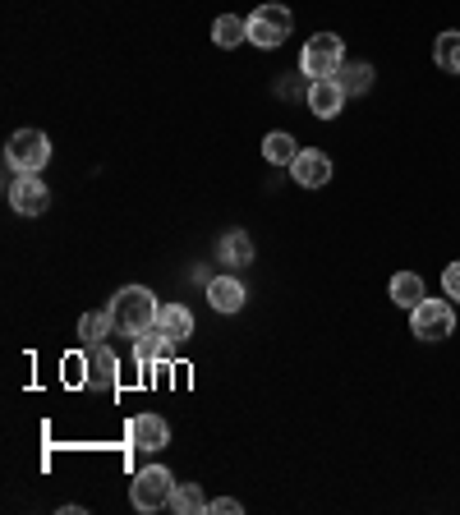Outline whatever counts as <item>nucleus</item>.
Returning a JSON list of instances; mask_svg holds the SVG:
<instances>
[{
  "instance_id": "obj_14",
  "label": "nucleus",
  "mask_w": 460,
  "mask_h": 515,
  "mask_svg": "<svg viewBox=\"0 0 460 515\" xmlns=\"http://www.w3.org/2000/svg\"><path fill=\"white\" fill-rule=\"evenodd\" d=\"M115 355L106 350V345H92L88 350V382L92 387H102V391H115Z\"/></svg>"
},
{
  "instance_id": "obj_15",
  "label": "nucleus",
  "mask_w": 460,
  "mask_h": 515,
  "mask_svg": "<svg viewBox=\"0 0 460 515\" xmlns=\"http://www.w3.org/2000/svg\"><path fill=\"white\" fill-rule=\"evenodd\" d=\"M387 295H391V304H396V309H414L419 299H428L424 295V281H419L414 272H396V276H391Z\"/></svg>"
},
{
  "instance_id": "obj_9",
  "label": "nucleus",
  "mask_w": 460,
  "mask_h": 515,
  "mask_svg": "<svg viewBox=\"0 0 460 515\" xmlns=\"http://www.w3.org/2000/svg\"><path fill=\"white\" fill-rule=\"evenodd\" d=\"M345 106V92L336 79H309V111L318 115V120H336Z\"/></svg>"
},
{
  "instance_id": "obj_13",
  "label": "nucleus",
  "mask_w": 460,
  "mask_h": 515,
  "mask_svg": "<svg viewBox=\"0 0 460 515\" xmlns=\"http://www.w3.org/2000/svg\"><path fill=\"white\" fill-rule=\"evenodd\" d=\"M175 350V341L161 327H148L143 336H134V359L138 364H157V359H166Z\"/></svg>"
},
{
  "instance_id": "obj_5",
  "label": "nucleus",
  "mask_w": 460,
  "mask_h": 515,
  "mask_svg": "<svg viewBox=\"0 0 460 515\" xmlns=\"http://www.w3.org/2000/svg\"><path fill=\"white\" fill-rule=\"evenodd\" d=\"M290 28H295V19H290L286 5H258V10L249 14V42L263 46V51H272V46L286 42Z\"/></svg>"
},
{
  "instance_id": "obj_22",
  "label": "nucleus",
  "mask_w": 460,
  "mask_h": 515,
  "mask_svg": "<svg viewBox=\"0 0 460 515\" xmlns=\"http://www.w3.org/2000/svg\"><path fill=\"white\" fill-rule=\"evenodd\" d=\"M221 258H226L230 267H244L253 258V244H249V235H240V230H230L226 240H221Z\"/></svg>"
},
{
  "instance_id": "obj_21",
  "label": "nucleus",
  "mask_w": 460,
  "mask_h": 515,
  "mask_svg": "<svg viewBox=\"0 0 460 515\" xmlns=\"http://www.w3.org/2000/svg\"><path fill=\"white\" fill-rule=\"evenodd\" d=\"M111 327H115V313H111V309H102V313H83V322H79V336H83V341H88V345H97L106 332H111Z\"/></svg>"
},
{
  "instance_id": "obj_7",
  "label": "nucleus",
  "mask_w": 460,
  "mask_h": 515,
  "mask_svg": "<svg viewBox=\"0 0 460 515\" xmlns=\"http://www.w3.org/2000/svg\"><path fill=\"white\" fill-rule=\"evenodd\" d=\"M10 207L19 217H42L51 207V189H46L37 175H14L10 180Z\"/></svg>"
},
{
  "instance_id": "obj_11",
  "label": "nucleus",
  "mask_w": 460,
  "mask_h": 515,
  "mask_svg": "<svg viewBox=\"0 0 460 515\" xmlns=\"http://www.w3.org/2000/svg\"><path fill=\"white\" fill-rule=\"evenodd\" d=\"M207 304L217 313H240L244 304H249V290H244L235 276H217V281L207 286Z\"/></svg>"
},
{
  "instance_id": "obj_19",
  "label": "nucleus",
  "mask_w": 460,
  "mask_h": 515,
  "mask_svg": "<svg viewBox=\"0 0 460 515\" xmlns=\"http://www.w3.org/2000/svg\"><path fill=\"white\" fill-rule=\"evenodd\" d=\"M433 60H437V69L460 74V33H456V28H447V33L433 42Z\"/></svg>"
},
{
  "instance_id": "obj_2",
  "label": "nucleus",
  "mask_w": 460,
  "mask_h": 515,
  "mask_svg": "<svg viewBox=\"0 0 460 515\" xmlns=\"http://www.w3.org/2000/svg\"><path fill=\"white\" fill-rule=\"evenodd\" d=\"M5 161H10L14 175H37L51 161V138L42 129H14L10 143H5Z\"/></svg>"
},
{
  "instance_id": "obj_10",
  "label": "nucleus",
  "mask_w": 460,
  "mask_h": 515,
  "mask_svg": "<svg viewBox=\"0 0 460 515\" xmlns=\"http://www.w3.org/2000/svg\"><path fill=\"white\" fill-rule=\"evenodd\" d=\"M129 437H134L138 451H161L166 442H171V428H166L161 414H138L134 424H129Z\"/></svg>"
},
{
  "instance_id": "obj_23",
  "label": "nucleus",
  "mask_w": 460,
  "mask_h": 515,
  "mask_svg": "<svg viewBox=\"0 0 460 515\" xmlns=\"http://www.w3.org/2000/svg\"><path fill=\"white\" fill-rule=\"evenodd\" d=\"M442 290H447V295L460 304V263H447V267H442Z\"/></svg>"
},
{
  "instance_id": "obj_4",
  "label": "nucleus",
  "mask_w": 460,
  "mask_h": 515,
  "mask_svg": "<svg viewBox=\"0 0 460 515\" xmlns=\"http://www.w3.org/2000/svg\"><path fill=\"white\" fill-rule=\"evenodd\" d=\"M341 65H345V42L336 33L309 37V46L299 51V69H304L309 79H332Z\"/></svg>"
},
{
  "instance_id": "obj_3",
  "label": "nucleus",
  "mask_w": 460,
  "mask_h": 515,
  "mask_svg": "<svg viewBox=\"0 0 460 515\" xmlns=\"http://www.w3.org/2000/svg\"><path fill=\"white\" fill-rule=\"evenodd\" d=\"M410 332L419 341H447L456 332V309H451L447 299H419L410 309Z\"/></svg>"
},
{
  "instance_id": "obj_6",
  "label": "nucleus",
  "mask_w": 460,
  "mask_h": 515,
  "mask_svg": "<svg viewBox=\"0 0 460 515\" xmlns=\"http://www.w3.org/2000/svg\"><path fill=\"white\" fill-rule=\"evenodd\" d=\"M171 493H175L171 470L152 465V470H138L134 488H129V502H134L138 511H161V506H171Z\"/></svg>"
},
{
  "instance_id": "obj_16",
  "label": "nucleus",
  "mask_w": 460,
  "mask_h": 515,
  "mask_svg": "<svg viewBox=\"0 0 460 515\" xmlns=\"http://www.w3.org/2000/svg\"><path fill=\"white\" fill-rule=\"evenodd\" d=\"M332 79L341 83L345 97H350V92H368V88H373V65H364V60H345Z\"/></svg>"
},
{
  "instance_id": "obj_20",
  "label": "nucleus",
  "mask_w": 460,
  "mask_h": 515,
  "mask_svg": "<svg viewBox=\"0 0 460 515\" xmlns=\"http://www.w3.org/2000/svg\"><path fill=\"white\" fill-rule=\"evenodd\" d=\"M263 157L272 161V166H290V161L299 157L295 138H290V134H267V138H263Z\"/></svg>"
},
{
  "instance_id": "obj_17",
  "label": "nucleus",
  "mask_w": 460,
  "mask_h": 515,
  "mask_svg": "<svg viewBox=\"0 0 460 515\" xmlns=\"http://www.w3.org/2000/svg\"><path fill=\"white\" fill-rule=\"evenodd\" d=\"M171 511L175 515H207V511H212V502L203 497V488H198V483H180V488L171 493Z\"/></svg>"
},
{
  "instance_id": "obj_12",
  "label": "nucleus",
  "mask_w": 460,
  "mask_h": 515,
  "mask_svg": "<svg viewBox=\"0 0 460 515\" xmlns=\"http://www.w3.org/2000/svg\"><path fill=\"white\" fill-rule=\"evenodd\" d=\"M157 327L166 336H171L175 345H184L189 336H194V313L184 309V304H161V313H157Z\"/></svg>"
},
{
  "instance_id": "obj_18",
  "label": "nucleus",
  "mask_w": 460,
  "mask_h": 515,
  "mask_svg": "<svg viewBox=\"0 0 460 515\" xmlns=\"http://www.w3.org/2000/svg\"><path fill=\"white\" fill-rule=\"evenodd\" d=\"M244 37H249V19H240V14H221L217 23H212V42L217 46H240Z\"/></svg>"
},
{
  "instance_id": "obj_24",
  "label": "nucleus",
  "mask_w": 460,
  "mask_h": 515,
  "mask_svg": "<svg viewBox=\"0 0 460 515\" xmlns=\"http://www.w3.org/2000/svg\"><path fill=\"white\" fill-rule=\"evenodd\" d=\"M212 515H240V502H235V497H221V502H212Z\"/></svg>"
},
{
  "instance_id": "obj_1",
  "label": "nucleus",
  "mask_w": 460,
  "mask_h": 515,
  "mask_svg": "<svg viewBox=\"0 0 460 515\" xmlns=\"http://www.w3.org/2000/svg\"><path fill=\"white\" fill-rule=\"evenodd\" d=\"M111 313H115V332H125V336H143L148 327H157L161 304L152 299V290H143V286H125L120 295L111 299Z\"/></svg>"
},
{
  "instance_id": "obj_8",
  "label": "nucleus",
  "mask_w": 460,
  "mask_h": 515,
  "mask_svg": "<svg viewBox=\"0 0 460 515\" xmlns=\"http://www.w3.org/2000/svg\"><path fill=\"white\" fill-rule=\"evenodd\" d=\"M290 175H295V184H304V189H322V184L332 180V157L304 148L295 161H290Z\"/></svg>"
}]
</instances>
